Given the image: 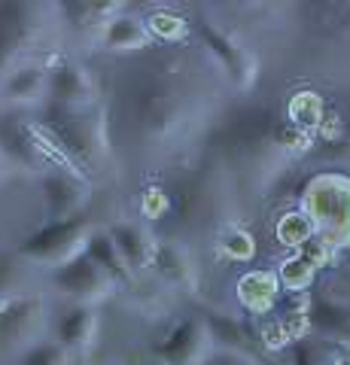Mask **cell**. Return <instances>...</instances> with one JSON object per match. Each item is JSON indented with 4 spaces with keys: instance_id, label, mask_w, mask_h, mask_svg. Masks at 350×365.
I'll list each match as a JSON object with an SVG mask.
<instances>
[{
    "instance_id": "1",
    "label": "cell",
    "mask_w": 350,
    "mask_h": 365,
    "mask_svg": "<svg viewBox=\"0 0 350 365\" xmlns=\"http://www.w3.org/2000/svg\"><path fill=\"white\" fill-rule=\"evenodd\" d=\"M213 107L217 101L195 76L131 67L113 88V110H107L113 150L174 162L207 134Z\"/></svg>"
},
{
    "instance_id": "2",
    "label": "cell",
    "mask_w": 350,
    "mask_h": 365,
    "mask_svg": "<svg viewBox=\"0 0 350 365\" xmlns=\"http://www.w3.org/2000/svg\"><path fill=\"white\" fill-rule=\"evenodd\" d=\"M40 131L46 140L67 155L71 162L92 180V174L104 170L113 162V134L107 107H55L46 104L40 110Z\"/></svg>"
},
{
    "instance_id": "3",
    "label": "cell",
    "mask_w": 350,
    "mask_h": 365,
    "mask_svg": "<svg viewBox=\"0 0 350 365\" xmlns=\"http://www.w3.org/2000/svg\"><path fill=\"white\" fill-rule=\"evenodd\" d=\"M58 21V4H0V83L21 64L37 61Z\"/></svg>"
},
{
    "instance_id": "4",
    "label": "cell",
    "mask_w": 350,
    "mask_h": 365,
    "mask_svg": "<svg viewBox=\"0 0 350 365\" xmlns=\"http://www.w3.org/2000/svg\"><path fill=\"white\" fill-rule=\"evenodd\" d=\"M299 207L314 222V232L338 253L350 256V177L317 174L304 182Z\"/></svg>"
},
{
    "instance_id": "5",
    "label": "cell",
    "mask_w": 350,
    "mask_h": 365,
    "mask_svg": "<svg viewBox=\"0 0 350 365\" xmlns=\"http://www.w3.org/2000/svg\"><path fill=\"white\" fill-rule=\"evenodd\" d=\"M55 307L37 292H21L0 304V359H19L52 335Z\"/></svg>"
},
{
    "instance_id": "6",
    "label": "cell",
    "mask_w": 350,
    "mask_h": 365,
    "mask_svg": "<svg viewBox=\"0 0 350 365\" xmlns=\"http://www.w3.org/2000/svg\"><path fill=\"white\" fill-rule=\"evenodd\" d=\"M92 235H95V228L86 220H58V222L46 220L19 244L16 253L21 262L55 271V268H64L67 262L86 256Z\"/></svg>"
},
{
    "instance_id": "7",
    "label": "cell",
    "mask_w": 350,
    "mask_h": 365,
    "mask_svg": "<svg viewBox=\"0 0 350 365\" xmlns=\"http://www.w3.org/2000/svg\"><path fill=\"white\" fill-rule=\"evenodd\" d=\"M0 153L16 168V174H25L34 180L55 165L37 119H31L21 110L0 107Z\"/></svg>"
},
{
    "instance_id": "8",
    "label": "cell",
    "mask_w": 350,
    "mask_h": 365,
    "mask_svg": "<svg viewBox=\"0 0 350 365\" xmlns=\"http://www.w3.org/2000/svg\"><path fill=\"white\" fill-rule=\"evenodd\" d=\"M195 37L205 46L207 58L220 67V76L229 83L235 91H250L259 79V61L256 55L247 49L244 43L229 37L225 31H220L210 21H198L195 25Z\"/></svg>"
},
{
    "instance_id": "9",
    "label": "cell",
    "mask_w": 350,
    "mask_h": 365,
    "mask_svg": "<svg viewBox=\"0 0 350 365\" xmlns=\"http://www.w3.org/2000/svg\"><path fill=\"white\" fill-rule=\"evenodd\" d=\"M49 283H52V292L61 302L92 304V307H101L119 292V287L107 277L104 268L92 256H80V259L67 262L64 268H55Z\"/></svg>"
},
{
    "instance_id": "10",
    "label": "cell",
    "mask_w": 350,
    "mask_h": 365,
    "mask_svg": "<svg viewBox=\"0 0 350 365\" xmlns=\"http://www.w3.org/2000/svg\"><path fill=\"white\" fill-rule=\"evenodd\" d=\"M43 204H46L49 222L58 220H80V213L92 201V180L76 168H61L52 165L37 177Z\"/></svg>"
},
{
    "instance_id": "11",
    "label": "cell",
    "mask_w": 350,
    "mask_h": 365,
    "mask_svg": "<svg viewBox=\"0 0 350 365\" xmlns=\"http://www.w3.org/2000/svg\"><path fill=\"white\" fill-rule=\"evenodd\" d=\"M217 350L205 317H183L174 329L155 344V359L159 365H201Z\"/></svg>"
},
{
    "instance_id": "12",
    "label": "cell",
    "mask_w": 350,
    "mask_h": 365,
    "mask_svg": "<svg viewBox=\"0 0 350 365\" xmlns=\"http://www.w3.org/2000/svg\"><path fill=\"white\" fill-rule=\"evenodd\" d=\"M49 104L55 107H101L98 76L80 61L49 64Z\"/></svg>"
},
{
    "instance_id": "13",
    "label": "cell",
    "mask_w": 350,
    "mask_h": 365,
    "mask_svg": "<svg viewBox=\"0 0 350 365\" xmlns=\"http://www.w3.org/2000/svg\"><path fill=\"white\" fill-rule=\"evenodd\" d=\"M49 104V64L31 61L21 64L0 83V107L4 110H43Z\"/></svg>"
},
{
    "instance_id": "14",
    "label": "cell",
    "mask_w": 350,
    "mask_h": 365,
    "mask_svg": "<svg viewBox=\"0 0 350 365\" xmlns=\"http://www.w3.org/2000/svg\"><path fill=\"white\" fill-rule=\"evenodd\" d=\"M101 332V314L98 307L92 304H71L67 302L64 307H55L52 311V335L61 347H67L76 356H83L95 347Z\"/></svg>"
},
{
    "instance_id": "15",
    "label": "cell",
    "mask_w": 350,
    "mask_h": 365,
    "mask_svg": "<svg viewBox=\"0 0 350 365\" xmlns=\"http://www.w3.org/2000/svg\"><path fill=\"white\" fill-rule=\"evenodd\" d=\"M308 335L332 344H350V302L335 295H311Z\"/></svg>"
},
{
    "instance_id": "16",
    "label": "cell",
    "mask_w": 350,
    "mask_h": 365,
    "mask_svg": "<svg viewBox=\"0 0 350 365\" xmlns=\"http://www.w3.org/2000/svg\"><path fill=\"white\" fill-rule=\"evenodd\" d=\"M280 292H284V287H280V280H277V271H268V268L247 271L238 277V283H235V299L253 317L274 311L280 302Z\"/></svg>"
},
{
    "instance_id": "17",
    "label": "cell",
    "mask_w": 350,
    "mask_h": 365,
    "mask_svg": "<svg viewBox=\"0 0 350 365\" xmlns=\"http://www.w3.org/2000/svg\"><path fill=\"white\" fill-rule=\"evenodd\" d=\"M153 271L174 289H183V292L198 289V265H195V259H192L189 247H183V244H174V241L155 244Z\"/></svg>"
},
{
    "instance_id": "18",
    "label": "cell",
    "mask_w": 350,
    "mask_h": 365,
    "mask_svg": "<svg viewBox=\"0 0 350 365\" xmlns=\"http://www.w3.org/2000/svg\"><path fill=\"white\" fill-rule=\"evenodd\" d=\"M122 9L125 6L110 4V0H95V4L80 0V4H58V19H61L64 28H71L73 34H80V37L101 40L104 28L122 13Z\"/></svg>"
},
{
    "instance_id": "19",
    "label": "cell",
    "mask_w": 350,
    "mask_h": 365,
    "mask_svg": "<svg viewBox=\"0 0 350 365\" xmlns=\"http://www.w3.org/2000/svg\"><path fill=\"white\" fill-rule=\"evenodd\" d=\"M155 40L150 28H146V19L143 16H134V13H122L110 21V25L104 28V34H101L98 46L101 49H107L113 55H131V52H143L150 49Z\"/></svg>"
},
{
    "instance_id": "20",
    "label": "cell",
    "mask_w": 350,
    "mask_h": 365,
    "mask_svg": "<svg viewBox=\"0 0 350 365\" xmlns=\"http://www.w3.org/2000/svg\"><path fill=\"white\" fill-rule=\"evenodd\" d=\"M110 237H113V244L119 247V253L125 256L128 262V268L134 274H143V271H153V259H155V237L146 232V228L140 222H128V220H122V222H113L110 228Z\"/></svg>"
},
{
    "instance_id": "21",
    "label": "cell",
    "mask_w": 350,
    "mask_h": 365,
    "mask_svg": "<svg viewBox=\"0 0 350 365\" xmlns=\"http://www.w3.org/2000/svg\"><path fill=\"white\" fill-rule=\"evenodd\" d=\"M86 256H92L101 268H104V274L107 277L116 283L119 289H125V287H131L134 283V274L131 268H128V262H125V256L119 253V247L113 244V237H110V232L107 228H95V235H92V241H88V250H86Z\"/></svg>"
},
{
    "instance_id": "22",
    "label": "cell",
    "mask_w": 350,
    "mask_h": 365,
    "mask_svg": "<svg viewBox=\"0 0 350 365\" xmlns=\"http://www.w3.org/2000/svg\"><path fill=\"white\" fill-rule=\"evenodd\" d=\"M207 326H210V335H213V344H217V347L253 353L250 332H247L244 323H238L235 317H229V314H213V317H207Z\"/></svg>"
},
{
    "instance_id": "23",
    "label": "cell",
    "mask_w": 350,
    "mask_h": 365,
    "mask_svg": "<svg viewBox=\"0 0 350 365\" xmlns=\"http://www.w3.org/2000/svg\"><path fill=\"white\" fill-rule=\"evenodd\" d=\"M314 235H317V232H314V222L308 220V216H304L302 207L280 213V220L274 222V237H277V244L287 247V250H302Z\"/></svg>"
},
{
    "instance_id": "24",
    "label": "cell",
    "mask_w": 350,
    "mask_h": 365,
    "mask_svg": "<svg viewBox=\"0 0 350 365\" xmlns=\"http://www.w3.org/2000/svg\"><path fill=\"white\" fill-rule=\"evenodd\" d=\"M277 280H280V287H284V292L304 295L314 287V280H317V268H314L308 259H302L299 253H292L277 265Z\"/></svg>"
},
{
    "instance_id": "25",
    "label": "cell",
    "mask_w": 350,
    "mask_h": 365,
    "mask_svg": "<svg viewBox=\"0 0 350 365\" xmlns=\"http://www.w3.org/2000/svg\"><path fill=\"white\" fill-rule=\"evenodd\" d=\"M323 116H326V107L320 95H314V91H299V95L289 98V125H296L299 131L304 134L317 131L323 125Z\"/></svg>"
},
{
    "instance_id": "26",
    "label": "cell",
    "mask_w": 350,
    "mask_h": 365,
    "mask_svg": "<svg viewBox=\"0 0 350 365\" xmlns=\"http://www.w3.org/2000/svg\"><path fill=\"white\" fill-rule=\"evenodd\" d=\"M146 28H150L153 34V40H159V43H180V40H186L189 37V19L186 16H180V13H153V16H146Z\"/></svg>"
},
{
    "instance_id": "27",
    "label": "cell",
    "mask_w": 350,
    "mask_h": 365,
    "mask_svg": "<svg viewBox=\"0 0 350 365\" xmlns=\"http://www.w3.org/2000/svg\"><path fill=\"white\" fill-rule=\"evenodd\" d=\"M76 359H80L76 353L61 347L55 338H46L40 344H34L28 353H21L16 365H76Z\"/></svg>"
},
{
    "instance_id": "28",
    "label": "cell",
    "mask_w": 350,
    "mask_h": 365,
    "mask_svg": "<svg viewBox=\"0 0 350 365\" xmlns=\"http://www.w3.org/2000/svg\"><path fill=\"white\" fill-rule=\"evenodd\" d=\"M217 250L229 262H250L256 256V241L247 228H225L217 237Z\"/></svg>"
},
{
    "instance_id": "29",
    "label": "cell",
    "mask_w": 350,
    "mask_h": 365,
    "mask_svg": "<svg viewBox=\"0 0 350 365\" xmlns=\"http://www.w3.org/2000/svg\"><path fill=\"white\" fill-rule=\"evenodd\" d=\"M21 287H25V274H21L19 253H0V304L25 292Z\"/></svg>"
},
{
    "instance_id": "30",
    "label": "cell",
    "mask_w": 350,
    "mask_h": 365,
    "mask_svg": "<svg viewBox=\"0 0 350 365\" xmlns=\"http://www.w3.org/2000/svg\"><path fill=\"white\" fill-rule=\"evenodd\" d=\"M168 210H171V198L165 195L162 186H146L140 192V213L146 220H162Z\"/></svg>"
},
{
    "instance_id": "31",
    "label": "cell",
    "mask_w": 350,
    "mask_h": 365,
    "mask_svg": "<svg viewBox=\"0 0 350 365\" xmlns=\"http://www.w3.org/2000/svg\"><path fill=\"white\" fill-rule=\"evenodd\" d=\"M287 350H289V365H326L320 350H317V341H314L311 335L289 341Z\"/></svg>"
},
{
    "instance_id": "32",
    "label": "cell",
    "mask_w": 350,
    "mask_h": 365,
    "mask_svg": "<svg viewBox=\"0 0 350 365\" xmlns=\"http://www.w3.org/2000/svg\"><path fill=\"white\" fill-rule=\"evenodd\" d=\"M296 253H299L302 259H308V262H311V265H314V268H317V271H320L323 265H329V262L335 259V250H332L329 244H326V241H323V237H317V235H314V237H311V241H308V244H304L302 250H296Z\"/></svg>"
},
{
    "instance_id": "33",
    "label": "cell",
    "mask_w": 350,
    "mask_h": 365,
    "mask_svg": "<svg viewBox=\"0 0 350 365\" xmlns=\"http://www.w3.org/2000/svg\"><path fill=\"white\" fill-rule=\"evenodd\" d=\"M201 365H262L253 353H241V350H222L217 347Z\"/></svg>"
},
{
    "instance_id": "34",
    "label": "cell",
    "mask_w": 350,
    "mask_h": 365,
    "mask_svg": "<svg viewBox=\"0 0 350 365\" xmlns=\"http://www.w3.org/2000/svg\"><path fill=\"white\" fill-rule=\"evenodd\" d=\"M16 177V168L6 162V155L0 153V182H6V180H13Z\"/></svg>"
},
{
    "instance_id": "35",
    "label": "cell",
    "mask_w": 350,
    "mask_h": 365,
    "mask_svg": "<svg viewBox=\"0 0 350 365\" xmlns=\"http://www.w3.org/2000/svg\"><path fill=\"white\" fill-rule=\"evenodd\" d=\"M332 365H350V359H335Z\"/></svg>"
},
{
    "instance_id": "36",
    "label": "cell",
    "mask_w": 350,
    "mask_h": 365,
    "mask_svg": "<svg viewBox=\"0 0 350 365\" xmlns=\"http://www.w3.org/2000/svg\"><path fill=\"white\" fill-rule=\"evenodd\" d=\"M347 268H350V256H347Z\"/></svg>"
}]
</instances>
